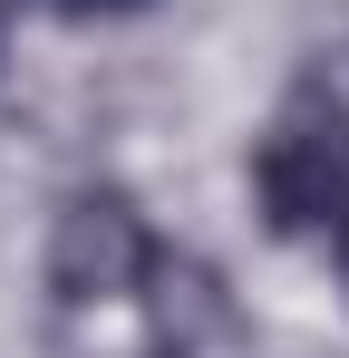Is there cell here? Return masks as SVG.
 <instances>
[{
	"mask_svg": "<svg viewBox=\"0 0 349 358\" xmlns=\"http://www.w3.org/2000/svg\"><path fill=\"white\" fill-rule=\"evenodd\" d=\"M252 194L272 213V233L291 242H330L349 262V97L340 87H291L282 117L252 145Z\"/></svg>",
	"mask_w": 349,
	"mask_h": 358,
	"instance_id": "obj_1",
	"label": "cell"
},
{
	"mask_svg": "<svg viewBox=\"0 0 349 358\" xmlns=\"http://www.w3.org/2000/svg\"><path fill=\"white\" fill-rule=\"evenodd\" d=\"M136 281H156V233L146 213L116 194V184H88L58 203V233H49V291L68 310L88 300H126Z\"/></svg>",
	"mask_w": 349,
	"mask_h": 358,
	"instance_id": "obj_2",
	"label": "cell"
},
{
	"mask_svg": "<svg viewBox=\"0 0 349 358\" xmlns=\"http://www.w3.org/2000/svg\"><path fill=\"white\" fill-rule=\"evenodd\" d=\"M58 10H78V20H88V10H136V0H58Z\"/></svg>",
	"mask_w": 349,
	"mask_h": 358,
	"instance_id": "obj_3",
	"label": "cell"
},
{
	"mask_svg": "<svg viewBox=\"0 0 349 358\" xmlns=\"http://www.w3.org/2000/svg\"><path fill=\"white\" fill-rule=\"evenodd\" d=\"M10 10H20V0H0V29H10Z\"/></svg>",
	"mask_w": 349,
	"mask_h": 358,
	"instance_id": "obj_4",
	"label": "cell"
}]
</instances>
